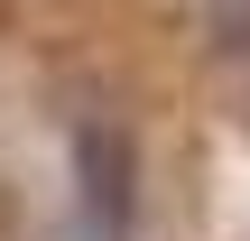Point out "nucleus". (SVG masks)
<instances>
[{
  "label": "nucleus",
  "mask_w": 250,
  "mask_h": 241,
  "mask_svg": "<svg viewBox=\"0 0 250 241\" xmlns=\"http://www.w3.org/2000/svg\"><path fill=\"white\" fill-rule=\"evenodd\" d=\"M74 186H83V214L102 232H130V214H139V149H130L121 121H83L74 130Z\"/></svg>",
  "instance_id": "nucleus-1"
},
{
  "label": "nucleus",
  "mask_w": 250,
  "mask_h": 241,
  "mask_svg": "<svg viewBox=\"0 0 250 241\" xmlns=\"http://www.w3.org/2000/svg\"><path fill=\"white\" fill-rule=\"evenodd\" d=\"M204 28L223 56H250V0H204Z\"/></svg>",
  "instance_id": "nucleus-2"
}]
</instances>
